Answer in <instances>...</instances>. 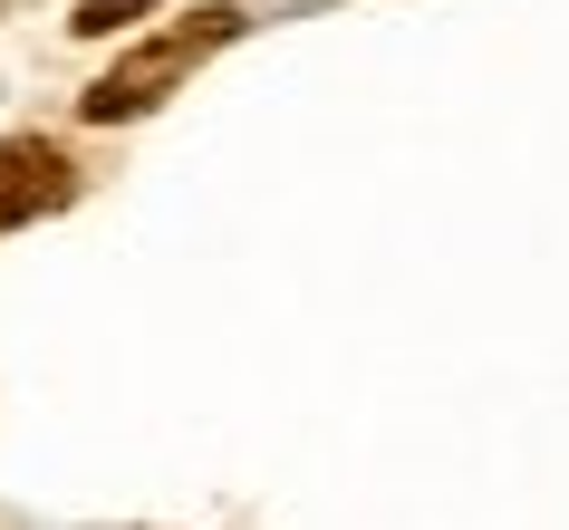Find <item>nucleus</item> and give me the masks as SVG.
Masks as SVG:
<instances>
[{
	"mask_svg": "<svg viewBox=\"0 0 569 530\" xmlns=\"http://www.w3.org/2000/svg\"><path fill=\"white\" fill-rule=\"evenodd\" d=\"M232 30H241L232 10H193L183 30L146 39L136 59H117V68H107V78H97V88H88V117H97V126H117V117H146L154 97L174 88V78H183V68H193V59H203V49H222V39H232Z\"/></svg>",
	"mask_w": 569,
	"mask_h": 530,
	"instance_id": "f257e3e1",
	"label": "nucleus"
},
{
	"mask_svg": "<svg viewBox=\"0 0 569 530\" xmlns=\"http://www.w3.org/2000/svg\"><path fill=\"white\" fill-rule=\"evenodd\" d=\"M68 203V154L39 146V136H10L0 146V232L30 222V212H59Z\"/></svg>",
	"mask_w": 569,
	"mask_h": 530,
	"instance_id": "f03ea898",
	"label": "nucleus"
}]
</instances>
